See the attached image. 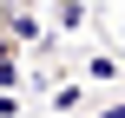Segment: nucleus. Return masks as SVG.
<instances>
[{
    "instance_id": "f03ea898",
    "label": "nucleus",
    "mask_w": 125,
    "mask_h": 118,
    "mask_svg": "<svg viewBox=\"0 0 125 118\" xmlns=\"http://www.w3.org/2000/svg\"><path fill=\"white\" fill-rule=\"evenodd\" d=\"M99 118H125V105H105V112H99Z\"/></svg>"
},
{
    "instance_id": "f257e3e1",
    "label": "nucleus",
    "mask_w": 125,
    "mask_h": 118,
    "mask_svg": "<svg viewBox=\"0 0 125 118\" xmlns=\"http://www.w3.org/2000/svg\"><path fill=\"white\" fill-rule=\"evenodd\" d=\"M0 85H20V39L0 33Z\"/></svg>"
}]
</instances>
